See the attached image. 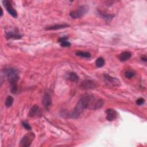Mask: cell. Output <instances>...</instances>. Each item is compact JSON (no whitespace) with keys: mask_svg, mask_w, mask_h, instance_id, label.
Wrapping results in <instances>:
<instances>
[{"mask_svg":"<svg viewBox=\"0 0 147 147\" xmlns=\"http://www.w3.org/2000/svg\"><path fill=\"white\" fill-rule=\"evenodd\" d=\"M91 95L85 94L78 101L73 112L71 114L72 119H78L83 112L86 109H87L90 103Z\"/></svg>","mask_w":147,"mask_h":147,"instance_id":"1","label":"cell"},{"mask_svg":"<svg viewBox=\"0 0 147 147\" xmlns=\"http://www.w3.org/2000/svg\"><path fill=\"white\" fill-rule=\"evenodd\" d=\"M8 80L12 86L11 91L12 93H16L17 91L18 87L17 82L19 79V74L16 69L11 68L6 70Z\"/></svg>","mask_w":147,"mask_h":147,"instance_id":"2","label":"cell"},{"mask_svg":"<svg viewBox=\"0 0 147 147\" xmlns=\"http://www.w3.org/2000/svg\"><path fill=\"white\" fill-rule=\"evenodd\" d=\"M89 8L87 5H82L79 7L76 11H71L70 13L71 17L74 19H79L84 16L88 11Z\"/></svg>","mask_w":147,"mask_h":147,"instance_id":"3","label":"cell"},{"mask_svg":"<svg viewBox=\"0 0 147 147\" xmlns=\"http://www.w3.org/2000/svg\"><path fill=\"white\" fill-rule=\"evenodd\" d=\"M103 105H104L103 100L99 98H97L91 95L88 108L91 110H95L101 108L103 106Z\"/></svg>","mask_w":147,"mask_h":147,"instance_id":"4","label":"cell"},{"mask_svg":"<svg viewBox=\"0 0 147 147\" xmlns=\"http://www.w3.org/2000/svg\"><path fill=\"white\" fill-rule=\"evenodd\" d=\"M35 135L33 132H29L25 134L20 141V146L23 147H29L34 139Z\"/></svg>","mask_w":147,"mask_h":147,"instance_id":"5","label":"cell"},{"mask_svg":"<svg viewBox=\"0 0 147 147\" xmlns=\"http://www.w3.org/2000/svg\"><path fill=\"white\" fill-rule=\"evenodd\" d=\"M3 3L7 11L13 17L16 18L17 17V12L15 11V9L13 8L11 2L10 1H8V0H5V1H3Z\"/></svg>","mask_w":147,"mask_h":147,"instance_id":"6","label":"cell"},{"mask_svg":"<svg viewBox=\"0 0 147 147\" xmlns=\"http://www.w3.org/2000/svg\"><path fill=\"white\" fill-rule=\"evenodd\" d=\"M80 87L83 90H91L96 87V83L91 80H85L81 83Z\"/></svg>","mask_w":147,"mask_h":147,"instance_id":"7","label":"cell"},{"mask_svg":"<svg viewBox=\"0 0 147 147\" xmlns=\"http://www.w3.org/2000/svg\"><path fill=\"white\" fill-rule=\"evenodd\" d=\"M104 79L106 82L110 85L113 86H119L120 85V81L117 79L116 78H113L111 76H110L108 74H104Z\"/></svg>","mask_w":147,"mask_h":147,"instance_id":"8","label":"cell"},{"mask_svg":"<svg viewBox=\"0 0 147 147\" xmlns=\"http://www.w3.org/2000/svg\"><path fill=\"white\" fill-rule=\"evenodd\" d=\"M118 113L116 110L112 109H108L106 110V120L109 121H112L116 119Z\"/></svg>","mask_w":147,"mask_h":147,"instance_id":"9","label":"cell"},{"mask_svg":"<svg viewBox=\"0 0 147 147\" xmlns=\"http://www.w3.org/2000/svg\"><path fill=\"white\" fill-rule=\"evenodd\" d=\"M43 103L46 109H48L52 104V99L49 93H46L43 98Z\"/></svg>","mask_w":147,"mask_h":147,"instance_id":"10","label":"cell"},{"mask_svg":"<svg viewBox=\"0 0 147 147\" xmlns=\"http://www.w3.org/2000/svg\"><path fill=\"white\" fill-rule=\"evenodd\" d=\"M5 37L7 39H20L22 38V36L16 32H8L5 34Z\"/></svg>","mask_w":147,"mask_h":147,"instance_id":"11","label":"cell"},{"mask_svg":"<svg viewBox=\"0 0 147 147\" xmlns=\"http://www.w3.org/2000/svg\"><path fill=\"white\" fill-rule=\"evenodd\" d=\"M40 115V110L38 105H34L32 106L29 112L28 115L30 117H33L37 115Z\"/></svg>","mask_w":147,"mask_h":147,"instance_id":"12","label":"cell"},{"mask_svg":"<svg viewBox=\"0 0 147 147\" xmlns=\"http://www.w3.org/2000/svg\"><path fill=\"white\" fill-rule=\"evenodd\" d=\"M70 26V25L67 24H56L52 26H48L46 28V30H58V29H62L64 28H66Z\"/></svg>","mask_w":147,"mask_h":147,"instance_id":"13","label":"cell"},{"mask_svg":"<svg viewBox=\"0 0 147 147\" xmlns=\"http://www.w3.org/2000/svg\"><path fill=\"white\" fill-rule=\"evenodd\" d=\"M132 57V53L129 51H124L119 56V59L121 62H125Z\"/></svg>","mask_w":147,"mask_h":147,"instance_id":"14","label":"cell"},{"mask_svg":"<svg viewBox=\"0 0 147 147\" xmlns=\"http://www.w3.org/2000/svg\"><path fill=\"white\" fill-rule=\"evenodd\" d=\"M67 79L70 80L71 82H76L78 81L79 77L78 76V75L75 72H70L68 74H67Z\"/></svg>","mask_w":147,"mask_h":147,"instance_id":"15","label":"cell"},{"mask_svg":"<svg viewBox=\"0 0 147 147\" xmlns=\"http://www.w3.org/2000/svg\"><path fill=\"white\" fill-rule=\"evenodd\" d=\"M76 55L79 57L83 58H90L91 57V54L89 52H83V51H77Z\"/></svg>","mask_w":147,"mask_h":147,"instance_id":"16","label":"cell"},{"mask_svg":"<svg viewBox=\"0 0 147 147\" xmlns=\"http://www.w3.org/2000/svg\"><path fill=\"white\" fill-rule=\"evenodd\" d=\"M105 59L101 57H99L98 59H97L95 61V65L98 68L102 67L105 65Z\"/></svg>","mask_w":147,"mask_h":147,"instance_id":"17","label":"cell"},{"mask_svg":"<svg viewBox=\"0 0 147 147\" xmlns=\"http://www.w3.org/2000/svg\"><path fill=\"white\" fill-rule=\"evenodd\" d=\"M136 75V72L133 70H128L125 72V76L128 79H130L133 77H134Z\"/></svg>","mask_w":147,"mask_h":147,"instance_id":"18","label":"cell"},{"mask_svg":"<svg viewBox=\"0 0 147 147\" xmlns=\"http://www.w3.org/2000/svg\"><path fill=\"white\" fill-rule=\"evenodd\" d=\"M14 101V99L12 96H8L5 100V106L7 107H11Z\"/></svg>","mask_w":147,"mask_h":147,"instance_id":"19","label":"cell"},{"mask_svg":"<svg viewBox=\"0 0 147 147\" xmlns=\"http://www.w3.org/2000/svg\"><path fill=\"white\" fill-rule=\"evenodd\" d=\"M99 14L100 15V16L103 17L104 19L106 20H112L114 17L115 15H107L105 13H103L102 12H99Z\"/></svg>","mask_w":147,"mask_h":147,"instance_id":"20","label":"cell"},{"mask_svg":"<svg viewBox=\"0 0 147 147\" xmlns=\"http://www.w3.org/2000/svg\"><path fill=\"white\" fill-rule=\"evenodd\" d=\"M60 43V46L63 47H70L71 46V43L68 42L67 40L62 41Z\"/></svg>","mask_w":147,"mask_h":147,"instance_id":"21","label":"cell"},{"mask_svg":"<svg viewBox=\"0 0 147 147\" xmlns=\"http://www.w3.org/2000/svg\"><path fill=\"white\" fill-rule=\"evenodd\" d=\"M136 104L138 106H141L145 103V99L142 98H140L136 100Z\"/></svg>","mask_w":147,"mask_h":147,"instance_id":"22","label":"cell"},{"mask_svg":"<svg viewBox=\"0 0 147 147\" xmlns=\"http://www.w3.org/2000/svg\"><path fill=\"white\" fill-rule=\"evenodd\" d=\"M22 125H23V126H24V128L25 129H26V130H30L31 129H32V128H31V126L29 125V124H28V123H26V122H22Z\"/></svg>","mask_w":147,"mask_h":147,"instance_id":"23","label":"cell"},{"mask_svg":"<svg viewBox=\"0 0 147 147\" xmlns=\"http://www.w3.org/2000/svg\"><path fill=\"white\" fill-rule=\"evenodd\" d=\"M141 59H142V60H143V61H144V62H146V60H147V59H146V58L145 56H142V57L141 58Z\"/></svg>","mask_w":147,"mask_h":147,"instance_id":"24","label":"cell"},{"mask_svg":"<svg viewBox=\"0 0 147 147\" xmlns=\"http://www.w3.org/2000/svg\"><path fill=\"white\" fill-rule=\"evenodd\" d=\"M1 16H3V9L1 8Z\"/></svg>","mask_w":147,"mask_h":147,"instance_id":"25","label":"cell"}]
</instances>
